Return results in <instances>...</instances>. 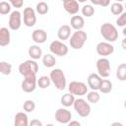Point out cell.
I'll list each match as a JSON object with an SVG mask.
<instances>
[{
  "mask_svg": "<svg viewBox=\"0 0 126 126\" xmlns=\"http://www.w3.org/2000/svg\"><path fill=\"white\" fill-rule=\"evenodd\" d=\"M51 82L53 83V85L55 86V88L59 91H63L66 88L67 82H66V77L64 72L59 69V68H55L50 72L49 75Z\"/></svg>",
  "mask_w": 126,
  "mask_h": 126,
  "instance_id": "3957f363",
  "label": "cell"
},
{
  "mask_svg": "<svg viewBox=\"0 0 126 126\" xmlns=\"http://www.w3.org/2000/svg\"><path fill=\"white\" fill-rule=\"evenodd\" d=\"M36 85V77H26L22 82V90L26 93H32L35 90Z\"/></svg>",
  "mask_w": 126,
  "mask_h": 126,
  "instance_id": "4fadbf2b",
  "label": "cell"
},
{
  "mask_svg": "<svg viewBox=\"0 0 126 126\" xmlns=\"http://www.w3.org/2000/svg\"><path fill=\"white\" fill-rule=\"evenodd\" d=\"M122 33H123L124 36H126V26L123 28V30H122Z\"/></svg>",
  "mask_w": 126,
  "mask_h": 126,
  "instance_id": "ab89813d",
  "label": "cell"
},
{
  "mask_svg": "<svg viewBox=\"0 0 126 126\" xmlns=\"http://www.w3.org/2000/svg\"><path fill=\"white\" fill-rule=\"evenodd\" d=\"M14 8H22L24 5V0H8Z\"/></svg>",
  "mask_w": 126,
  "mask_h": 126,
  "instance_id": "d590c367",
  "label": "cell"
},
{
  "mask_svg": "<svg viewBox=\"0 0 126 126\" xmlns=\"http://www.w3.org/2000/svg\"><path fill=\"white\" fill-rule=\"evenodd\" d=\"M112 125L114 126V125H118V126H122V123H119V122H114V123H112Z\"/></svg>",
  "mask_w": 126,
  "mask_h": 126,
  "instance_id": "60d3db41",
  "label": "cell"
},
{
  "mask_svg": "<svg viewBox=\"0 0 126 126\" xmlns=\"http://www.w3.org/2000/svg\"><path fill=\"white\" fill-rule=\"evenodd\" d=\"M10 32L8 30V28L2 27L0 29V45L1 46H6L10 43Z\"/></svg>",
  "mask_w": 126,
  "mask_h": 126,
  "instance_id": "ffe728a7",
  "label": "cell"
},
{
  "mask_svg": "<svg viewBox=\"0 0 126 126\" xmlns=\"http://www.w3.org/2000/svg\"><path fill=\"white\" fill-rule=\"evenodd\" d=\"M61 1H62V2L64 3V2H66V1H68V0H61Z\"/></svg>",
  "mask_w": 126,
  "mask_h": 126,
  "instance_id": "f6af8a7d",
  "label": "cell"
},
{
  "mask_svg": "<svg viewBox=\"0 0 126 126\" xmlns=\"http://www.w3.org/2000/svg\"><path fill=\"white\" fill-rule=\"evenodd\" d=\"M29 120L28 115L25 112H18L14 117V125L15 126H28Z\"/></svg>",
  "mask_w": 126,
  "mask_h": 126,
  "instance_id": "e0dca14e",
  "label": "cell"
},
{
  "mask_svg": "<svg viewBox=\"0 0 126 126\" xmlns=\"http://www.w3.org/2000/svg\"><path fill=\"white\" fill-rule=\"evenodd\" d=\"M92 4L94 5H98L101 7H107L110 3V0H90Z\"/></svg>",
  "mask_w": 126,
  "mask_h": 126,
  "instance_id": "e575fe53",
  "label": "cell"
},
{
  "mask_svg": "<svg viewBox=\"0 0 126 126\" xmlns=\"http://www.w3.org/2000/svg\"><path fill=\"white\" fill-rule=\"evenodd\" d=\"M73 106H74V109L76 110V112L81 117H88L91 113V105L89 104V102H87L83 98L75 99Z\"/></svg>",
  "mask_w": 126,
  "mask_h": 126,
  "instance_id": "5b68a950",
  "label": "cell"
},
{
  "mask_svg": "<svg viewBox=\"0 0 126 126\" xmlns=\"http://www.w3.org/2000/svg\"><path fill=\"white\" fill-rule=\"evenodd\" d=\"M69 93H71L74 95H85L88 93V87L85 83L83 82H78V81H73L69 84L68 86Z\"/></svg>",
  "mask_w": 126,
  "mask_h": 126,
  "instance_id": "52a82bcc",
  "label": "cell"
},
{
  "mask_svg": "<svg viewBox=\"0 0 126 126\" xmlns=\"http://www.w3.org/2000/svg\"><path fill=\"white\" fill-rule=\"evenodd\" d=\"M64 9L71 15H76L79 12V2L77 0H68L63 3Z\"/></svg>",
  "mask_w": 126,
  "mask_h": 126,
  "instance_id": "2e32d148",
  "label": "cell"
},
{
  "mask_svg": "<svg viewBox=\"0 0 126 126\" xmlns=\"http://www.w3.org/2000/svg\"><path fill=\"white\" fill-rule=\"evenodd\" d=\"M96 69H97V74L101 78H107L111 73L109 60L105 57L99 58L96 61Z\"/></svg>",
  "mask_w": 126,
  "mask_h": 126,
  "instance_id": "8992f818",
  "label": "cell"
},
{
  "mask_svg": "<svg viewBox=\"0 0 126 126\" xmlns=\"http://www.w3.org/2000/svg\"><path fill=\"white\" fill-rule=\"evenodd\" d=\"M35 11L39 14V15H45L48 13L49 11V6L47 5V3L45 2H39L36 4V7H35Z\"/></svg>",
  "mask_w": 126,
  "mask_h": 126,
  "instance_id": "83f0119b",
  "label": "cell"
},
{
  "mask_svg": "<svg viewBox=\"0 0 126 126\" xmlns=\"http://www.w3.org/2000/svg\"><path fill=\"white\" fill-rule=\"evenodd\" d=\"M28 53L30 55V57L33 60H37L42 56V50L38 45H31Z\"/></svg>",
  "mask_w": 126,
  "mask_h": 126,
  "instance_id": "44dd1931",
  "label": "cell"
},
{
  "mask_svg": "<svg viewBox=\"0 0 126 126\" xmlns=\"http://www.w3.org/2000/svg\"><path fill=\"white\" fill-rule=\"evenodd\" d=\"M82 14H83V16H85L87 18H90L94 14V8L90 4L84 5L83 8H82Z\"/></svg>",
  "mask_w": 126,
  "mask_h": 126,
  "instance_id": "4dcf8cb0",
  "label": "cell"
},
{
  "mask_svg": "<svg viewBox=\"0 0 126 126\" xmlns=\"http://www.w3.org/2000/svg\"><path fill=\"white\" fill-rule=\"evenodd\" d=\"M42 63L46 68H52L56 64V59L52 54H45L42 57Z\"/></svg>",
  "mask_w": 126,
  "mask_h": 126,
  "instance_id": "603a6c76",
  "label": "cell"
},
{
  "mask_svg": "<svg viewBox=\"0 0 126 126\" xmlns=\"http://www.w3.org/2000/svg\"><path fill=\"white\" fill-rule=\"evenodd\" d=\"M72 114L66 108H58L55 112V119L61 124H68L71 121Z\"/></svg>",
  "mask_w": 126,
  "mask_h": 126,
  "instance_id": "7c38bea8",
  "label": "cell"
},
{
  "mask_svg": "<svg viewBox=\"0 0 126 126\" xmlns=\"http://www.w3.org/2000/svg\"><path fill=\"white\" fill-rule=\"evenodd\" d=\"M23 108L26 112H32L34 109H35V103L33 100L32 99H28L24 102L23 104Z\"/></svg>",
  "mask_w": 126,
  "mask_h": 126,
  "instance_id": "1f68e13d",
  "label": "cell"
},
{
  "mask_svg": "<svg viewBox=\"0 0 126 126\" xmlns=\"http://www.w3.org/2000/svg\"><path fill=\"white\" fill-rule=\"evenodd\" d=\"M38 71V65L33 59H29L20 64L19 72L21 75L26 77H36V73Z\"/></svg>",
  "mask_w": 126,
  "mask_h": 126,
  "instance_id": "6da1fadb",
  "label": "cell"
},
{
  "mask_svg": "<svg viewBox=\"0 0 126 126\" xmlns=\"http://www.w3.org/2000/svg\"><path fill=\"white\" fill-rule=\"evenodd\" d=\"M68 125H69V126H73V125H77V126H80V125H81V123H80L79 121H70V122L68 123Z\"/></svg>",
  "mask_w": 126,
  "mask_h": 126,
  "instance_id": "74e56055",
  "label": "cell"
},
{
  "mask_svg": "<svg viewBox=\"0 0 126 126\" xmlns=\"http://www.w3.org/2000/svg\"><path fill=\"white\" fill-rule=\"evenodd\" d=\"M0 72L3 75H10L12 72V65L6 61L0 62Z\"/></svg>",
  "mask_w": 126,
  "mask_h": 126,
  "instance_id": "f546056e",
  "label": "cell"
},
{
  "mask_svg": "<svg viewBox=\"0 0 126 126\" xmlns=\"http://www.w3.org/2000/svg\"><path fill=\"white\" fill-rule=\"evenodd\" d=\"M29 125H31V126H42V122H40L37 119H33V120H32L30 122Z\"/></svg>",
  "mask_w": 126,
  "mask_h": 126,
  "instance_id": "8d00e7d4",
  "label": "cell"
},
{
  "mask_svg": "<svg viewBox=\"0 0 126 126\" xmlns=\"http://www.w3.org/2000/svg\"><path fill=\"white\" fill-rule=\"evenodd\" d=\"M87 39H88L87 32H84L83 30H77L71 35V37L69 39V43H70V46L73 49L78 50V49L83 48V46L85 45Z\"/></svg>",
  "mask_w": 126,
  "mask_h": 126,
  "instance_id": "7a4b0ae2",
  "label": "cell"
},
{
  "mask_svg": "<svg viewBox=\"0 0 126 126\" xmlns=\"http://www.w3.org/2000/svg\"><path fill=\"white\" fill-rule=\"evenodd\" d=\"M98 91H100L102 94H108V93H110L112 91V83L109 80H106V79L102 80Z\"/></svg>",
  "mask_w": 126,
  "mask_h": 126,
  "instance_id": "d4e9b609",
  "label": "cell"
},
{
  "mask_svg": "<svg viewBox=\"0 0 126 126\" xmlns=\"http://www.w3.org/2000/svg\"><path fill=\"white\" fill-rule=\"evenodd\" d=\"M100 34L108 42H114L118 38L117 29L110 23H104L100 26Z\"/></svg>",
  "mask_w": 126,
  "mask_h": 126,
  "instance_id": "277c9868",
  "label": "cell"
},
{
  "mask_svg": "<svg viewBox=\"0 0 126 126\" xmlns=\"http://www.w3.org/2000/svg\"><path fill=\"white\" fill-rule=\"evenodd\" d=\"M70 24H71V28H73L74 30H82L85 26V20L82 16H79V15H75L71 18V21H70Z\"/></svg>",
  "mask_w": 126,
  "mask_h": 126,
  "instance_id": "d6986e66",
  "label": "cell"
},
{
  "mask_svg": "<svg viewBox=\"0 0 126 126\" xmlns=\"http://www.w3.org/2000/svg\"><path fill=\"white\" fill-rule=\"evenodd\" d=\"M87 99L89 102L91 103H97L100 99V94L97 93V91H94L92 90L90 93H88L87 94Z\"/></svg>",
  "mask_w": 126,
  "mask_h": 126,
  "instance_id": "4316f807",
  "label": "cell"
},
{
  "mask_svg": "<svg viewBox=\"0 0 126 126\" xmlns=\"http://www.w3.org/2000/svg\"><path fill=\"white\" fill-rule=\"evenodd\" d=\"M74 101H75V97H74V94H72L71 93H67V94H64L61 98H60V102L63 106L65 107H69L71 105L74 104Z\"/></svg>",
  "mask_w": 126,
  "mask_h": 126,
  "instance_id": "7402d4cb",
  "label": "cell"
},
{
  "mask_svg": "<svg viewBox=\"0 0 126 126\" xmlns=\"http://www.w3.org/2000/svg\"><path fill=\"white\" fill-rule=\"evenodd\" d=\"M21 25H22V15L20 11L15 10L9 16L8 26L12 31H17L21 28Z\"/></svg>",
  "mask_w": 126,
  "mask_h": 126,
  "instance_id": "9c48e42d",
  "label": "cell"
},
{
  "mask_svg": "<svg viewBox=\"0 0 126 126\" xmlns=\"http://www.w3.org/2000/svg\"><path fill=\"white\" fill-rule=\"evenodd\" d=\"M77 1H78L79 3H84V2H86L87 0H77Z\"/></svg>",
  "mask_w": 126,
  "mask_h": 126,
  "instance_id": "b9f144b4",
  "label": "cell"
},
{
  "mask_svg": "<svg viewBox=\"0 0 126 126\" xmlns=\"http://www.w3.org/2000/svg\"><path fill=\"white\" fill-rule=\"evenodd\" d=\"M49 49L52 54L57 56H65L69 51L68 46L60 40H53L49 45Z\"/></svg>",
  "mask_w": 126,
  "mask_h": 126,
  "instance_id": "ba28073f",
  "label": "cell"
},
{
  "mask_svg": "<svg viewBox=\"0 0 126 126\" xmlns=\"http://www.w3.org/2000/svg\"><path fill=\"white\" fill-rule=\"evenodd\" d=\"M51 84V79L48 76H41L37 79V86L40 89H46L50 86Z\"/></svg>",
  "mask_w": 126,
  "mask_h": 126,
  "instance_id": "484cf974",
  "label": "cell"
},
{
  "mask_svg": "<svg viewBox=\"0 0 126 126\" xmlns=\"http://www.w3.org/2000/svg\"><path fill=\"white\" fill-rule=\"evenodd\" d=\"M121 46H122V48H123L124 50H126V36H125L124 39L122 40V42H121Z\"/></svg>",
  "mask_w": 126,
  "mask_h": 126,
  "instance_id": "f35d334b",
  "label": "cell"
},
{
  "mask_svg": "<svg viewBox=\"0 0 126 126\" xmlns=\"http://www.w3.org/2000/svg\"><path fill=\"white\" fill-rule=\"evenodd\" d=\"M11 11V4L5 1H2L0 3V14L1 15H7Z\"/></svg>",
  "mask_w": 126,
  "mask_h": 126,
  "instance_id": "d6a6232c",
  "label": "cell"
},
{
  "mask_svg": "<svg viewBox=\"0 0 126 126\" xmlns=\"http://www.w3.org/2000/svg\"><path fill=\"white\" fill-rule=\"evenodd\" d=\"M123 9H124V7H123V5L120 2H115V3L111 4V6H110L111 13L113 15H116V16L121 15L123 13Z\"/></svg>",
  "mask_w": 126,
  "mask_h": 126,
  "instance_id": "f1b7e54d",
  "label": "cell"
},
{
  "mask_svg": "<svg viewBox=\"0 0 126 126\" xmlns=\"http://www.w3.org/2000/svg\"><path fill=\"white\" fill-rule=\"evenodd\" d=\"M96 52L101 57H106L114 52V46L108 41H101L96 45Z\"/></svg>",
  "mask_w": 126,
  "mask_h": 126,
  "instance_id": "30bf717a",
  "label": "cell"
},
{
  "mask_svg": "<svg viewBox=\"0 0 126 126\" xmlns=\"http://www.w3.org/2000/svg\"><path fill=\"white\" fill-rule=\"evenodd\" d=\"M32 38L35 43H43L47 39V33L44 30L41 29H36L32 32Z\"/></svg>",
  "mask_w": 126,
  "mask_h": 126,
  "instance_id": "9a60e30c",
  "label": "cell"
},
{
  "mask_svg": "<svg viewBox=\"0 0 126 126\" xmlns=\"http://www.w3.org/2000/svg\"><path fill=\"white\" fill-rule=\"evenodd\" d=\"M116 77L121 82L126 81V63H122L117 67Z\"/></svg>",
  "mask_w": 126,
  "mask_h": 126,
  "instance_id": "cb8c5ba5",
  "label": "cell"
},
{
  "mask_svg": "<svg viewBox=\"0 0 126 126\" xmlns=\"http://www.w3.org/2000/svg\"><path fill=\"white\" fill-rule=\"evenodd\" d=\"M71 35V27L68 25L61 26L57 31V36L61 40H66Z\"/></svg>",
  "mask_w": 126,
  "mask_h": 126,
  "instance_id": "ac0fdd59",
  "label": "cell"
},
{
  "mask_svg": "<svg viewBox=\"0 0 126 126\" xmlns=\"http://www.w3.org/2000/svg\"><path fill=\"white\" fill-rule=\"evenodd\" d=\"M101 81H102V79L98 74L92 73L88 77V86L94 91H98L100 84H101Z\"/></svg>",
  "mask_w": 126,
  "mask_h": 126,
  "instance_id": "5bb4252c",
  "label": "cell"
},
{
  "mask_svg": "<svg viewBox=\"0 0 126 126\" xmlns=\"http://www.w3.org/2000/svg\"><path fill=\"white\" fill-rule=\"evenodd\" d=\"M116 2H122V1H124V0H115Z\"/></svg>",
  "mask_w": 126,
  "mask_h": 126,
  "instance_id": "7bdbcfd3",
  "label": "cell"
},
{
  "mask_svg": "<svg viewBox=\"0 0 126 126\" xmlns=\"http://www.w3.org/2000/svg\"><path fill=\"white\" fill-rule=\"evenodd\" d=\"M125 8H126V4H125Z\"/></svg>",
  "mask_w": 126,
  "mask_h": 126,
  "instance_id": "bcb514c9",
  "label": "cell"
},
{
  "mask_svg": "<svg viewBox=\"0 0 126 126\" xmlns=\"http://www.w3.org/2000/svg\"><path fill=\"white\" fill-rule=\"evenodd\" d=\"M124 107H125V108H126V100H125V101H124Z\"/></svg>",
  "mask_w": 126,
  "mask_h": 126,
  "instance_id": "ee69618b",
  "label": "cell"
},
{
  "mask_svg": "<svg viewBox=\"0 0 126 126\" xmlns=\"http://www.w3.org/2000/svg\"><path fill=\"white\" fill-rule=\"evenodd\" d=\"M116 24L118 27H125L126 26V12H123L118 19L116 20Z\"/></svg>",
  "mask_w": 126,
  "mask_h": 126,
  "instance_id": "836d02e7",
  "label": "cell"
},
{
  "mask_svg": "<svg viewBox=\"0 0 126 126\" xmlns=\"http://www.w3.org/2000/svg\"><path fill=\"white\" fill-rule=\"evenodd\" d=\"M35 23H36L35 11L31 7L25 8L24 9V25L27 27H33Z\"/></svg>",
  "mask_w": 126,
  "mask_h": 126,
  "instance_id": "8fae6325",
  "label": "cell"
}]
</instances>
